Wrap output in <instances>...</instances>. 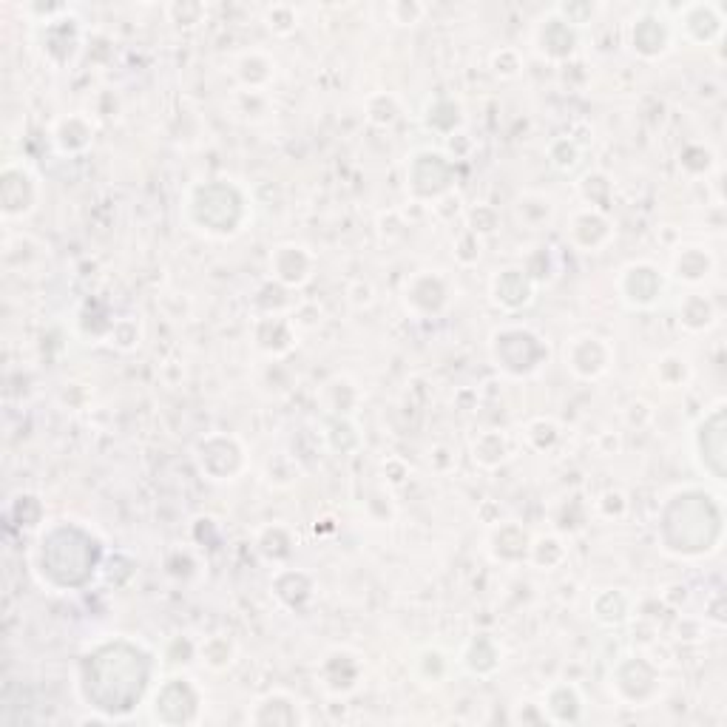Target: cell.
Instances as JSON below:
<instances>
[{
    "label": "cell",
    "mask_w": 727,
    "mask_h": 727,
    "mask_svg": "<svg viewBox=\"0 0 727 727\" xmlns=\"http://www.w3.org/2000/svg\"><path fill=\"white\" fill-rule=\"evenodd\" d=\"M157 674L154 654L128 637L91 645L77 665V691L86 708L106 719L125 716L140 705Z\"/></svg>",
    "instance_id": "cell-1"
},
{
    "label": "cell",
    "mask_w": 727,
    "mask_h": 727,
    "mask_svg": "<svg viewBox=\"0 0 727 727\" xmlns=\"http://www.w3.org/2000/svg\"><path fill=\"white\" fill-rule=\"evenodd\" d=\"M103 540L77 520L49 523L35 546L37 580L52 591H80L103 568Z\"/></svg>",
    "instance_id": "cell-2"
},
{
    "label": "cell",
    "mask_w": 727,
    "mask_h": 727,
    "mask_svg": "<svg viewBox=\"0 0 727 727\" xmlns=\"http://www.w3.org/2000/svg\"><path fill=\"white\" fill-rule=\"evenodd\" d=\"M722 506L705 489H682L662 506L659 540L676 557H702L722 540Z\"/></svg>",
    "instance_id": "cell-3"
},
{
    "label": "cell",
    "mask_w": 727,
    "mask_h": 727,
    "mask_svg": "<svg viewBox=\"0 0 727 727\" xmlns=\"http://www.w3.org/2000/svg\"><path fill=\"white\" fill-rule=\"evenodd\" d=\"M188 222L211 236H233L248 219V196L231 179L196 182L185 202Z\"/></svg>",
    "instance_id": "cell-4"
},
{
    "label": "cell",
    "mask_w": 727,
    "mask_h": 727,
    "mask_svg": "<svg viewBox=\"0 0 727 727\" xmlns=\"http://www.w3.org/2000/svg\"><path fill=\"white\" fill-rule=\"evenodd\" d=\"M489 353L497 370L523 378L537 373L549 361V344L529 327H500L492 333Z\"/></svg>",
    "instance_id": "cell-5"
},
{
    "label": "cell",
    "mask_w": 727,
    "mask_h": 727,
    "mask_svg": "<svg viewBox=\"0 0 727 727\" xmlns=\"http://www.w3.org/2000/svg\"><path fill=\"white\" fill-rule=\"evenodd\" d=\"M455 177V162L432 148L415 151L407 165V188L418 199H441L452 191Z\"/></svg>",
    "instance_id": "cell-6"
},
{
    "label": "cell",
    "mask_w": 727,
    "mask_h": 727,
    "mask_svg": "<svg viewBox=\"0 0 727 727\" xmlns=\"http://www.w3.org/2000/svg\"><path fill=\"white\" fill-rule=\"evenodd\" d=\"M199 705L202 693L188 676H171L165 679L157 693H154V719L162 725H191L199 719Z\"/></svg>",
    "instance_id": "cell-7"
},
{
    "label": "cell",
    "mask_w": 727,
    "mask_h": 727,
    "mask_svg": "<svg viewBox=\"0 0 727 727\" xmlns=\"http://www.w3.org/2000/svg\"><path fill=\"white\" fill-rule=\"evenodd\" d=\"M40 188L35 174L23 162H6L0 171V213L6 222L23 219L37 208Z\"/></svg>",
    "instance_id": "cell-8"
},
{
    "label": "cell",
    "mask_w": 727,
    "mask_h": 727,
    "mask_svg": "<svg viewBox=\"0 0 727 727\" xmlns=\"http://www.w3.org/2000/svg\"><path fill=\"white\" fill-rule=\"evenodd\" d=\"M725 404L713 407L693 432V449L699 466L713 480H725Z\"/></svg>",
    "instance_id": "cell-9"
},
{
    "label": "cell",
    "mask_w": 727,
    "mask_h": 727,
    "mask_svg": "<svg viewBox=\"0 0 727 727\" xmlns=\"http://www.w3.org/2000/svg\"><path fill=\"white\" fill-rule=\"evenodd\" d=\"M196 463L211 480H233L245 469V449L233 435H208L196 444Z\"/></svg>",
    "instance_id": "cell-10"
},
{
    "label": "cell",
    "mask_w": 727,
    "mask_h": 727,
    "mask_svg": "<svg viewBox=\"0 0 727 727\" xmlns=\"http://www.w3.org/2000/svg\"><path fill=\"white\" fill-rule=\"evenodd\" d=\"M614 691L628 705H648L659 693V671L645 657H625L614 668Z\"/></svg>",
    "instance_id": "cell-11"
},
{
    "label": "cell",
    "mask_w": 727,
    "mask_h": 727,
    "mask_svg": "<svg viewBox=\"0 0 727 727\" xmlns=\"http://www.w3.org/2000/svg\"><path fill=\"white\" fill-rule=\"evenodd\" d=\"M566 367L577 378L583 381H594L600 375L608 373L611 361H614V350L603 336H594V333H583V336H574L566 344Z\"/></svg>",
    "instance_id": "cell-12"
},
{
    "label": "cell",
    "mask_w": 727,
    "mask_h": 727,
    "mask_svg": "<svg viewBox=\"0 0 727 727\" xmlns=\"http://www.w3.org/2000/svg\"><path fill=\"white\" fill-rule=\"evenodd\" d=\"M449 302V284L441 273L421 270L404 284V304L418 316H438Z\"/></svg>",
    "instance_id": "cell-13"
},
{
    "label": "cell",
    "mask_w": 727,
    "mask_h": 727,
    "mask_svg": "<svg viewBox=\"0 0 727 727\" xmlns=\"http://www.w3.org/2000/svg\"><path fill=\"white\" fill-rule=\"evenodd\" d=\"M617 287H620V296L625 304H631V307H651L662 296L665 279H662V273L654 265L634 262V265L622 267Z\"/></svg>",
    "instance_id": "cell-14"
},
{
    "label": "cell",
    "mask_w": 727,
    "mask_h": 727,
    "mask_svg": "<svg viewBox=\"0 0 727 727\" xmlns=\"http://www.w3.org/2000/svg\"><path fill=\"white\" fill-rule=\"evenodd\" d=\"M313 270H316V256L296 242L279 245L270 256V273L284 287H302L313 279Z\"/></svg>",
    "instance_id": "cell-15"
},
{
    "label": "cell",
    "mask_w": 727,
    "mask_h": 727,
    "mask_svg": "<svg viewBox=\"0 0 727 727\" xmlns=\"http://www.w3.org/2000/svg\"><path fill=\"white\" fill-rule=\"evenodd\" d=\"M671 40H674L671 20L665 18V15H659V12H645L631 26V49L639 57H645V60L662 57V54L671 49Z\"/></svg>",
    "instance_id": "cell-16"
},
{
    "label": "cell",
    "mask_w": 727,
    "mask_h": 727,
    "mask_svg": "<svg viewBox=\"0 0 727 727\" xmlns=\"http://www.w3.org/2000/svg\"><path fill=\"white\" fill-rule=\"evenodd\" d=\"M534 293H537V284L526 273V267H506L492 279V299L497 307L509 313L529 307L534 302Z\"/></svg>",
    "instance_id": "cell-17"
},
{
    "label": "cell",
    "mask_w": 727,
    "mask_h": 727,
    "mask_svg": "<svg viewBox=\"0 0 727 727\" xmlns=\"http://www.w3.org/2000/svg\"><path fill=\"white\" fill-rule=\"evenodd\" d=\"M534 43H537V49H540L543 57L563 63L568 57H574L577 43H580V35H577L574 26H568L566 20H560L554 12H551V15H546V18L540 20V26H537V32H534Z\"/></svg>",
    "instance_id": "cell-18"
},
{
    "label": "cell",
    "mask_w": 727,
    "mask_h": 727,
    "mask_svg": "<svg viewBox=\"0 0 727 727\" xmlns=\"http://www.w3.org/2000/svg\"><path fill=\"white\" fill-rule=\"evenodd\" d=\"M679 23L685 29V37L693 43H713L725 29L722 9L716 3H688L679 6Z\"/></svg>",
    "instance_id": "cell-19"
},
{
    "label": "cell",
    "mask_w": 727,
    "mask_h": 727,
    "mask_svg": "<svg viewBox=\"0 0 727 727\" xmlns=\"http://www.w3.org/2000/svg\"><path fill=\"white\" fill-rule=\"evenodd\" d=\"M611 222L603 211H594V208H583L571 216L568 222V239L571 245L580 250H600L608 245L611 239Z\"/></svg>",
    "instance_id": "cell-20"
},
{
    "label": "cell",
    "mask_w": 727,
    "mask_h": 727,
    "mask_svg": "<svg viewBox=\"0 0 727 727\" xmlns=\"http://www.w3.org/2000/svg\"><path fill=\"white\" fill-rule=\"evenodd\" d=\"M250 722L253 725H304L307 716H304L299 699H293L290 693L284 691H273L256 702V708L250 713Z\"/></svg>",
    "instance_id": "cell-21"
},
{
    "label": "cell",
    "mask_w": 727,
    "mask_h": 727,
    "mask_svg": "<svg viewBox=\"0 0 727 727\" xmlns=\"http://www.w3.org/2000/svg\"><path fill=\"white\" fill-rule=\"evenodd\" d=\"M69 15V12H66ZM80 49V29H77V20L74 18H54L46 23V32H43V52L52 60L54 66H66L74 60V54Z\"/></svg>",
    "instance_id": "cell-22"
},
{
    "label": "cell",
    "mask_w": 727,
    "mask_h": 727,
    "mask_svg": "<svg viewBox=\"0 0 727 727\" xmlns=\"http://www.w3.org/2000/svg\"><path fill=\"white\" fill-rule=\"evenodd\" d=\"M543 713L557 725H574L583 719V693L571 682H554L543 693Z\"/></svg>",
    "instance_id": "cell-23"
},
{
    "label": "cell",
    "mask_w": 727,
    "mask_h": 727,
    "mask_svg": "<svg viewBox=\"0 0 727 727\" xmlns=\"http://www.w3.org/2000/svg\"><path fill=\"white\" fill-rule=\"evenodd\" d=\"M500 645L492 634L480 631V634H472L466 639L461 651V665L469 671L472 676H492L500 668Z\"/></svg>",
    "instance_id": "cell-24"
},
{
    "label": "cell",
    "mask_w": 727,
    "mask_h": 727,
    "mask_svg": "<svg viewBox=\"0 0 727 727\" xmlns=\"http://www.w3.org/2000/svg\"><path fill=\"white\" fill-rule=\"evenodd\" d=\"M532 537L517 523H500L495 532L489 534V554L500 563H520L529 557Z\"/></svg>",
    "instance_id": "cell-25"
},
{
    "label": "cell",
    "mask_w": 727,
    "mask_h": 727,
    "mask_svg": "<svg viewBox=\"0 0 727 727\" xmlns=\"http://www.w3.org/2000/svg\"><path fill=\"white\" fill-rule=\"evenodd\" d=\"M52 140L60 154H66V157L69 154H80L94 140V128H91V123L83 114H69V117L57 120L52 131Z\"/></svg>",
    "instance_id": "cell-26"
},
{
    "label": "cell",
    "mask_w": 727,
    "mask_h": 727,
    "mask_svg": "<svg viewBox=\"0 0 727 727\" xmlns=\"http://www.w3.org/2000/svg\"><path fill=\"white\" fill-rule=\"evenodd\" d=\"M358 674H361V665H358L355 657H350L347 651L330 654V657L324 659V665H321L324 685H327L333 693L353 691L355 682H358Z\"/></svg>",
    "instance_id": "cell-27"
},
{
    "label": "cell",
    "mask_w": 727,
    "mask_h": 727,
    "mask_svg": "<svg viewBox=\"0 0 727 727\" xmlns=\"http://www.w3.org/2000/svg\"><path fill=\"white\" fill-rule=\"evenodd\" d=\"M273 594L279 597V603L287 608H302L310 597H313V580L310 574H304L299 568H287L279 571L273 580Z\"/></svg>",
    "instance_id": "cell-28"
},
{
    "label": "cell",
    "mask_w": 727,
    "mask_h": 727,
    "mask_svg": "<svg viewBox=\"0 0 727 727\" xmlns=\"http://www.w3.org/2000/svg\"><path fill=\"white\" fill-rule=\"evenodd\" d=\"M463 123V108L458 100L452 97H435L429 106L424 108V125L429 131L441 134V137H452Z\"/></svg>",
    "instance_id": "cell-29"
},
{
    "label": "cell",
    "mask_w": 727,
    "mask_h": 727,
    "mask_svg": "<svg viewBox=\"0 0 727 727\" xmlns=\"http://www.w3.org/2000/svg\"><path fill=\"white\" fill-rule=\"evenodd\" d=\"M591 611H594V620L600 625H608V628H617L622 622L628 620L631 614V597L622 591V588H605L594 597L591 603Z\"/></svg>",
    "instance_id": "cell-30"
},
{
    "label": "cell",
    "mask_w": 727,
    "mask_h": 727,
    "mask_svg": "<svg viewBox=\"0 0 727 727\" xmlns=\"http://www.w3.org/2000/svg\"><path fill=\"white\" fill-rule=\"evenodd\" d=\"M273 71H276L273 60L262 52H245L236 63V77L250 91L265 89L267 83L273 80Z\"/></svg>",
    "instance_id": "cell-31"
},
{
    "label": "cell",
    "mask_w": 727,
    "mask_h": 727,
    "mask_svg": "<svg viewBox=\"0 0 727 727\" xmlns=\"http://www.w3.org/2000/svg\"><path fill=\"white\" fill-rule=\"evenodd\" d=\"M509 455H512L509 438L503 432H497V429L483 432V435H478V441L472 444V458L483 469H495L500 463L509 461Z\"/></svg>",
    "instance_id": "cell-32"
},
{
    "label": "cell",
    "mask_w": 727,
    "mask_h": 727,
    "mask_svg": "<svg viewBox=\"0 0 727 727\" xmlns=\"http://www.w3.org/2000/svg\"><path fill=\"white\" fill-rule=\"evenodd\" d=\"M710 267H713V259L708 250L702 248H685L674 256V276L679 282H702L710 273Z\"/></svg>",
    "instance_id": "cell-33"
},
{
    "label": "cell",
    "mask_w": 727,
    "mask_h": 727,
    "mask_svg": "<svg viewBox=\"0 0 727 727\" xmlns=\"http://www.w3.org/2000/svg\"><path fill=\"white\" fill-rule=\"evenodd\" d=\"M256 341L259 347L267 353H287L293 347V333H290V324L282 319H265L256 330Z\"/></svg>",
    "instance_id": "cell-34"
},
{
    "label": "cell",
    "mask_w": 727,
    "mask_h": 727,
    "mask_svg": "<svg viewBox=\"0 0 727 727\" xmlns=\"http://www.w3.org/2000/svg\"><path fill=\"white\" fill-rule=\"evenodd\" d=\"M327 446L338 452V455H350L361 446V435L358 426L347 418V415H336L330 426H327Z\"/></svg>",
    "instance_id": "cell-35"
},
{
    "label": "cell",
    "mask_w": 727,
    "mask_h": 727,
    "mask_svg": "<svg viewBox=\"0 0 727 727\" xmlns=\"http://www.w3.org/2000/svg\"><path fill=\"white\" fill-rule=\"evenodd\" d=\"M713 319H716V310H713V304L705 299V296H688L685 302L679 304V321L688 327V330H693V333H699V330H705V327H710L713 324Z\"/></svg>",
    "instance_id": "cell-36"
},
{
    "label": "cell",
    "mask_w": 727,
    "mask_h": 727,
    "mask_svg": "<svg viewBox=\"0 0 727 727\" xmlns=\"http://www.w3.org/2000/svg\"><path fill=\"white\" fill-rule=\"evenodd\" d=\"M529 560H532L537 568L551 571V568L563 566V560H566V546H563V540L554 537V534H549V537H537V540H532V546H529Z\"/></svg>",
    "instance_id": "cell-37"
},
{
    "label": "cell",
    "mask_w": 727,
    "mask_h": 727,
    "mask_svg": "<svg viewBox=\"0 0 727 727\" xmlns=\"http://www.w3.org/2000/svg\"><path fill=\"white\" fill-rule=\"evenodd\" d=\"M449 654L441 651V648H424V651H418V657H415V668H418V676L426 679V682H432V685H438V682H444L446 676H449Z\"/></svg>",
    "instance_id": "cell-38"
},
{
    "label": "cell",
    "mask_w": 727,
    "mask_h": 727,
    "mask_svg": "<svg viewBox=\"0 0 727 727\" xmlns=\"http://www.w3.org/2000/svg\"><path fill=\"white\" fill-rule=\"evenodd\" d=\"M259 551L265 554L267 560H276V563H282L287 560L290 554H293V537L290 532L284 529V526H267L259 532Z\"/></svg>",
    "instance_id": "cell-39"
},
{
    "label": "cell",
    "mask_w": 727,
    "mask_h": 727,
    "mask_svg": "<svg viewBox=\"0 0 727 727\" xmlns=\"http://www.w3.org/2000/svg\"><path fill=\"white\" fill-rule=\"evenodd\" d=\"M9 520L18 526V529H37L40 520H43V503L35 495H15L9 503Z\"/></svg>",
    "instance_id": "cell-40"
},
{
    "label": "cell",
    "mask_w": 727,
    "mask_h": 727,
    "mask_svg": "<svg viewBox=\"0 0 727 727\" xmlns=\"http://www.w3.org/2000/svg\"><path fill=\"white\" fill-rule=\"evenodd\" d=\"M517 213H520V219H523L529 228H540V225H546L551 219L554 205H551L549 196L526 194L520 196V202H517Z\"/></svg>",
    "instance_id": "cell-41"
},
{
    "label": "cell",
    "mask_w": 727,
    "mask_h": 727,
    "mask_svg": "<svg viewBox=\"0 0 727 727\" xmlns=\"http://www.w3.org/2000/svg\"><path fill=\"white\" fill-rule=\"evenodd\" d=\"M580 160H583V151H580V145L571 140V137H557L549 145V162L557 171H563V174L577 171Z\"/></svg>",
    "instance_id": "cell-42"
},
{
    "label": "cell",
    "mask_w": 727,
    "mask_h": 727,
    "mask_svg": "<svg viewBox=\"0 0 727 727\" xmlns=\"http://www.w3.org/2000/svg\"><path fill=\"white\" fill-rule=\"evenodd\" d=\"M199 654H202V662H205L208 668H213V671H222V668H228V665L233 662L236 645H233V639H228V637H211L202 642Z\"/></svg>",
    "instance_id": "cell-43"
},
{
    "label": "cell",
    "mask_w": 727,
    "mask_h": 727,
    "mask_svg": "<svg viewBox=\"0 0 727 727\" xmlns=\"http://www.w3.org/2000/svg\"><path fill=\"white\" fill-rule=\"evenodd\" d=\"M580 194L588 202V208L594 211H603L608 208V199H611V182L605 174H588L583 182H580Z\"/></svg>",
    "instance_id": "cell-44"
},
{
    "label": "cell",
    "mask_w": 727,
    "mask_h": 727,
    "mask_svg": "<svg viewBox=\"0 0 727 727\" xmlns=\"http://www.w3.org/2000/svg\"><path fill=\"white\" fill-rule=\"evenodd\" d=\"M554 15L560 20H566L568 26H586L594 20L597 15V6L594 3H588V0H571V3H560V6H554Z\"/></svg>",
    "instance_id": "cell-45"
},
{
    "label": "cell",
    "mask_w": 727,
    "mask_h": 727,
    "mask_svg": "<svg viewBox=\"0 0 727 727\" xmlns=\"http://www.w3.org/2000/svg\"><path fill=\"white\" fill-rule=\"evenodd\" d=\"M265 23L270 32H276V35H290V32H296V26H299V15H296V9L293 6H270L265 12Z\"/></svg>",
    "instance_id": "cell-46"
},
{
    "label": "cell",
    "mask_w": 727,
    "mask_h": 727,
    "mask_svg": "<svg viewBox=\"0 0 727 727\" xmlns=\"http://www.w3.org/2000/svg\"><path fill=\"white\" fill-rule=\"evenodd\" d=\"M497 225H500V216L489 205H478L469 213V233H475V236H489L497 231Z\"/></svg>",
    "instance_id": "cell-47"
},
{
    "label": "cell",
    "mask_w": 727,
    "mask_h": 727,
    "mask_svg": "<svg viewBox=\"0 0 727 727\" xmlns=\"http://www.w3.org/2000/svg\"><path fill=\"white\" fill-rule=\"evenodd\" d=\"M657 375L662 384H668V387H676V384H682L685 378H688V364L679 358V355H665L662 361H659L657 367Z\"/></svg>",
    "instance_id": "cell-48"
},
{
    "label": "cell",
    "mask_w": 727,
    "mask_h": 727,
    "mask_svg": "<svg viewBox=\"0 0 727 727\" xmlns=\"http://www.w3.org/2000/svg\"><path fill=\"white\" fill-rule=\"evenodd\" d=\"M370 120L375 125H392L398 120V103H395V97L390 94H378L373 97V103H370Z\"/></svg>",
    "instance_id": "cell-49"
},
{
    "label": "cell",
    "mask_w": 727,
    "mask_h": 727,
    "mask_svg": "<svg viewBox=\"0 0 727 727\" xmlns=\"http://www.w3.org/2000/svg\"><path fill=\"white\" fill-rule=\"evenodd\" d=\"M520 69H523V63H520V54L515 49H500V52L492 54V71L497 77H515Z\"/></svg>",
    "instance_id": "cell-50"
},
{
    "label": "cell",
    "mask_w": 727,
    "mask_h": 727,
    "mask_svg": "<svg viewBox=\"0 0 727 727\" xmlns=\"http://www.w3.org/2000/svg\"><path fill=\"white\" fill-rule=\"evenodd\" d=\"M529 441H532L534 449H549L554 441H557V426L546 421V418H537L532 426H529Z\"/></svg>",
    "instance_id": "cell-51"
},
{
    "label": "cell",
    "mask_w": 727,
    "mask_h": 727,
    "mask_svg": "<svg viewBox=\"0 0 727 727\" xmlns=\"http://www.w3.org/2000/svg\"><path fill=\"white\" fill-rule=\"evenodd\" d=\"M424 15L426 9L421 3H407V0H401V3H392L390 6V18L395 20L398 26H412V23H418Z\"/></svg>",
    "instance_id": "cell-52"
},
{
    "label": "cell",
    "mask_w": 727,
    "mask_h": 727,
    "mask_svg": "<svg viewBox=\"0 0 727 727\" xmlns=\"http://www.w3.org/2000/svg\"><path fill=\"white\" fill-rule=\"evenodd\" d=\"M202 6L199 3H171L168 6V15H171V20L174 23H179V26H194V23H199L202 20Z\"/></svg>",
    "instance_id": "cell-53"
}]
</instances>
